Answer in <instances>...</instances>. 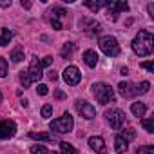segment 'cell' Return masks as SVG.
<instances>
[{
	"instance_id": "19",
	"label": "cell",
	"mask_w": 154,
	"mask_h": 154,
	"mask_svg": "<svg viewBox=\"0 0 154 154\" xmlns=\"http://www.w3.org/2000/svg\"><path fill=\"white\" fill-rule=\"evenodd\" d=\"M11 38H13V33L9 29H4L2 31V36H0V45H8L11 42Z\"/></svg>"
},
{
	"instance_id": "5",
	"label": "cell",
	"mask_w": 154,
	"mask_h": 154,
	"mask_svg": "<svg viewBox=\"0 0 154 154\" xmlns=\"http://www.w3.org/2000/svg\"><path fill=\"white\" fill-rule=\"evenodd\" d=\"M100 49L107 54V56H118L120 54V44L114 36L107 35V36H102L100 38Z\"/></svg>"
},
{
	"instance_id": "1",
	"label": "cell",
	"mask_w": 154,
	"mask_h": 154,
	"mask_svg": "<svg viewBox=\"0 0 154 154\" xmlns=\"http://www.w3.org/2000/svg\"><path fill=\"white\" fill-rule=\"evenodd\" d=\"M152 47H154V38L149 31L141 29L134 40H132V51L138 54V56H149L152 53Z\"/></svg>"
},
{
	"instance_id": "40",
	"label": "cell",
	"mask_w": 154,
	"mask_h": 154,
	"mask_svg": "<svg viewBox=\"0 0 154 154\" xmlns=\"http://www.w3.org/2000/svg\"><path fill=\"white\" fill-rule=\"evenodd\" d=\"M47 154H58V152H47Z\"/></svg>"
},
{
	"instance_id": "11",
	"label": "cell",
	"mask_w": 154,
	"mask_h": 154,
	"mask_svg": "<svg viewBox=\"0 0 154 154\" xmlns=\"http://www.w3.org/2000/svg\"><path fill=\"white\" fill-rule=\"evenodd\" d=\"M89 147L94 152H98V154H103L105 152V141H103L102 136H91L89 138Z\"/></svg>"
},
{
	"instance_id": "22",
	"label": "cell",
	"mask_w": 154,
	"mask_h": 154,
	"mask_svg": "<svg viewBox=\"0 0 154 154\" xmlns=\"http://www.w3.org/2000/svg\"><path fill=\"white\" fill-rule=\"evenodd\" d=\"M60 150H62V154H74V147L71 143H67V141L60 143Z\"/></svg>"
},
{
	"instance_id": "8",
	"label": "cell",
	"mask_w": 154,
	"mask_h": 154,
	"mask_svg": "<svg viewBox=\"0 0 154 154\" xmlns=\"http://www.w3.org/2000/svg\"><path fill=\"white\" fill-rule=\"evenodd\" d=\"M17 132V123L13 120H4L0 122V140H9Z\"/></svg>"
},
{
	"instance_id": "29",
	"label": "cell",
	"mask_w": 154,
	"mask_h": 154,
	"mask_svg": "<svg viewBox=\"0 0 154 154\" xmlns=\"http://www.w3.org/2000/svg\"><path fill=\"white\" fill-rule=\"evenodd\" d=\"M51 114H53V105H44L42 107V116L44 118H51Z\"/></svg>"
},
{
	"instance_id": "39",
	"label": "cell",
	"mask_w": 154,
	"mask_h": 154,
	"mask_svg": "<svg viewBox=\"0 0 154 154\" xmlns=\"http://www.w3.org/2000/svg\"><path fill=\"white\" fill-rule=\"evenodd\" d=\"M122 74L127 76V74H129V69H127V67H122Z\"/></svg>"
},
{
	"instance_id": "31",
	"label": "cell",
	"mask_w": 154,
	"mask_h": 154,
	"mask_svg": "<svg viewBox=\"0 0 154 154\" xmlns=\"http://www.w3.org/2000/svg\"><path fill=\"white\" fill-rule=\"evenodd\" d=\"M140 67L147 69L149 72H152V71H154V65H152V62H141V63H140Z\"/></svg>"
},
{
	"instance_id": "6",
	"label": "cell",
	"mask_w": 154,
	"mask_h": 154,
	"mask_svg": "<svg viewBox=\"0 0 154 154\" xmlns=\"http://www.w3.org/2000/svg\"><path fill=\"white\" fill-rule=\"evenodd\" d=\"M105 116H107V120H109V123H111V127L112 129H122L123 127V123H125V114L120 111V109H111V111H107L105 112Z\"/></svg>"
},
{
	"instance_id": "26",
	"label": "cell",
	"mask_w": 154,
	"mask_h": 154,
	"mask_svg": "<svg viewBox=\"0 0 154 154\" xmlns=\"http://www.w3.org/2000/svg\"><path fill=\"white\" fill-rule=\"evenodd\" d=\"M136 154H154V147L152 145H141L136 150Z\"/></svg>"
},
{
	"instance_id": "7",
	"label": "cell",
	"mask_w": 154,
	"mask_h": 154,
	"mask_svg": "<svg viewBox=\"0 0 154 154\" xmlns=\"http://www.w3.org/2000/svg\"><path fill=\"white\" fill-rule=\"evenodd\" d=\"M80 78H82V74L78 71V67H74V65H67L63 69V80L67 85H78L80 84Z\"/></svg>"
},
{
	"instance_id": "36",
	"label": "cell",
	"mask_w": 154,
	"mask_h": 154,
	"mask_svg": "<svg viewBox=\"0 0 154 154\" xmlns=\"http://www.w3.org/2000/svg\"><path fill=\"white\" fill-rule=\"evenodd\" d=\"M149 13H150V17H154V6L152 4H149Z\"/></svg>"
},
{
	"instance_id": "25",
	"label": "cell",
	"mask_w": 154,
	"mask_h": 154,
	"mask_svg": "<svg viewBox=\"0 0 154 154\" xmlns=\"http://www.w3.org/2000/svg\"><path fill=\"white\" fill-rule=\"evenodd\" d=\"M8 76V62L0 56V78H6Z\"/></svg>"
},
{
	"instance_id": "24",
	"label": "cell",
	"mask_w": 154,
	"mask_h": 154,
	"mask_svg": "<svg viewBox=\"0 0 154 154\" xmlns=\"http://www.w3.org/2000/svg\"><path fill=\"white\" fill-rule=\"evenodd\" d=\"M149 87H150L149 82H141V84H138V85H136V94H145V93L149 91Z\"/></svg>"
},
{
	"instance_id": "4",
	"label": "cell",
	"mask_w": 154,
	"mask_h": 154,
	"mask_svg": "<svg viewBox=\"0 0 154 154\" xmlns=\"http://www.w3.org/2000/svg\"><path fill=\"white\" fill-rule=\"evenodd\" d=\"M72 125H74V120H72V116H71L69 112H65L63 116H60V118H56V120H53V122L49 123L51 131H54V132H58V134L71 132V131H72Z\"/></svg>"
},
{
	"instance_id": "32",
	"label": "cell",
	"mask_w": 154,
	"mask_h": 154,
	"mask_svg": "<svg viewBox=\"0 0 154 154\" xmlns=\"http://www.w3.org/2000/svg\"><path fill=\"white\" fill-rule=\"evenodd\" d=\"M51 26H53L54 29H62V24H60L58 18H51Z\"/></svg>"
},
{
	"instance_id": "37",
	"label": "cell",
	"mask_w": 154,
	"mask_h": 154,
	"mask_svg": "<svg viewBox=\"0 0 154 154\" xmlns=\"http://www.w3.org/2000/svg\"><path fill=\"white\" fill-rule=\"evenodd\" d=\"M56 98H60V100H62V98H65V94H63L62 91H56Z\"/></svg>"
},
{
	"instance_id": "2",
	"label": "cell",
	"mask_w": 154,
	"mask_h": 154,
	"mask_svg": "<svg viewBox=\"0 0 154 154\" xmlns=\"http://www.w3.org/2000/svg\"><path fill=\"white\" fill-rule=\"evenodd\" d=\"M42 69H44V67H42V62H40L38 58H33L29 69H27L26 72L20 74V82H22V85H24V87H29L31 84L42 80V76H44V71H42Z\"/></svg>"
},
{
	"instance_id": "9",
	"label": "cell",
	"mask_w": 154,
	"mask_h": 154,
	"mask_svg": "<svg viewBox=\"0 0 154 154\" xmlns=\"http://www.w3.org/2000/svg\"><path fill=\"white\" fill-rule=\"evenodd\" d=\"M107 8H109L107 9V17L111 20H116V15L120 11H129V4L127 2H109Z\"/></svg>"
},
{
	"instance_id": "28",
	"label": "cell",
	"mask_w": 154,
	"mask_h": 154,
	"mask_svg": "<svg viewBox=\"0 0 154 154\" xmlns=\"http://www.w3.org/2000/svg\"><path fill=\"white\" fill-rule=\"evenodd\" d=\"M51 15H54V17H67V11L65 9H62V8H53V11H51Z\"/></svg>"
},
{
	"instance_id": "16",
	"label": "cell",
	"mask_w": 154,
	"mask_h": 154,
	"mask_svg": "<svg viewBox=\"0 0 154 154\" xmlns=\"http://www.w3.org/2000/svg\"><path fill=\"white\" fill-rule=\"evenodd\" d=\"M85 6L91 9V11H98L102 8H107L109 6V0H100V2H85Z\"/></svg>"
},
{
	"instance_id": "38",
	"label": "cell",
	"mask_w": 154,
	"mask_h": 154,
	"mask_svg": "<svg viewBox=\"0 0 154 154\" xmlns=\"http://www.w3.org/2000/svg\"><path fill=\"white\" fill-rule=\"evenodd\" d=\"M22 8H27L29 9L31 8V2H24V0H22Z\"/></svg>"
},
{
	"instance_id": "15",
	"label": "cell",
	"mask_w": 154,
	"mask_h": 154,
	"mask_svg": "<svg viewBox=\"0 0 154 154\" xmlns=\"http://www.w3.org/2000/svg\"><path fill=\"white\" fill-rule=\"evenodd\" d=\"M114 149H116V152L123 154V152H127L129 145H127V141H125L122 136H116V140H114Z\"/></svg>"
},
{
	"instance_id": "3",
	"label": "cell",
	"mask_w": 154,
	"mask_h": 154,
	"mask_svg": "<svg viewBox=\"0 0 154 154\" xmlns=\"http://www.w3.org/2000/svg\"><path fill=\"white\" fill-rule=\"evenodd\" d=\"M93 94L96 96V100L102 103V105H107L109 102H114V91L111 85L107 84H94L93 85Z\"/></svg>"
},
{
	"instance_id": "23",
	"label": "cell",
	"mask_w": 154,
	"mask_h": 154,
	"mask_svg": "<svg viewBox=\"0 0 154 154\" xmlns=\"http://www.w3.org/2000/svg\"><path fill=\"white\" fill-rule=\"evenodd\" d=\"M72 51H74V44H65L63 49H62V56L63 58H69L72 54Z\"/></svg>"
},
{
	"instance_id": "17",
	"label": "cell",
	"mask_w": 154,
	"mask_h": 154,
	"mask_svg": "<svg viewBox=\"0 0 154 154\" xmlns=\"http://www.w3.org/2000/svg\"><path fill=\"white\" fill-rule=\"evenodd\" d=\"M31 140H38V141H53L51 134H44V132H31L29 134Z\"/></svg>"
},
{
	"instance_id": "21",
	"label": "cell",
	"mask_w": 154,
	"mask_h": 154,
	"mask_svg": "<svg viewBox=\"0 0 154 154\" xmlns=\"http://www.w3.org/2000/svg\"><path fill=\"white\" fill-rule=\"evenodd\" d=\"M122 138H123L127 143H129L131 140H134V138H136V132H134V129H132V127L125 129V131H123V134H122Z\"/></svg>"
},
{
	"instance_id": "30",
	"label": "cell",
	"mask_w": 154,
	"mask_h": 154,
	"mask_svg": "<svg viewBox=\"0 0 154 154\" xmlns=\"http://www.w3.org/2000/svg\"><path fill=\"white\" fill-rule=\"evenodd\" d=\"M36 93H38L40 96H45V94L49 93V89H47V85H45V84H38V87H36Z\"/></svg>"
},
{
	"instance_id": "27",
	"label": "cell",
	"mask_w": 154,
	"mask_h": 154,
	"mask_svg": "<svg viewBox=\"0 0 154 154\" xmlns=\"http://www.w3.org/2000/svg\"><path fill=\"white\" fill-rule=\"evenodd\" d=\"M31 154H47V150H45L44 145H33L31 147Z\"/></svg>"
},
{
	"instance_id": "34",
	"label": "cell",
	"mask_w": 154,
	"mask_h": 154,
	"mask_svg": "<svg viewBox=\"0 0 154 154\" xmlns=\"http://www.w3.org/2000/svg\"><path fill=\"white\" fill-rule=\"evenodd\" d=\"M47 76H49V80H51V82H54V80H56V78H58V74H56V72H54V71H51V72H49V74H47Z\"/></svg>"
},
{
	"instance_id": "20",
	"label": "cell",
	"mask_w": 154,
	"mask_h": 154,
	"mask_svg": "<svg viewBox=\"0 0 154 154\" xmlns=\"http://www.w3.org/2000/svg\"><path fill=\"white\" fill-rule=\"evenodd\" d=\"M141 125L145 127L147 132H154V120L152 118H143L141 120Z\"/></svg>"
},
{
	"instance_id": "35",
	"label": "cell",
	"mask_w": 154,
	"mask_h": 154,
	"mask_svg": "<svg viewBox=\"0 0 154 154\" xmlns=\"http://www.w3.org/2000/svg\"><path fill=\"white\" fill-rule=\"evenodd\" d=\"M0 6H2V8H9V6H11V0H9V2H6V0H0Z\"/></svg>"
},
{
	"instance_id": "14",
	"label": "cell",
	"mask_w": 154,
	"mask_h": 154,
	"mask_svg": "<svg viewBox=\"0 0 154 154\" xmlns=\"http://www.w3.org/2000/svg\"><path fill=\"white\" fill-rule=\"evenodd\" d=\"M131 111H132V114H134V116H138V118H140V116H143V114L147 112V107H145L141 102H134V103L131 105Z\"/></svg>"
},
{
	"instance_id": "10",
	"label": "cell",
	"mask_w": 154,
	"mask_h": 154,
	"mask_svg": "<svg viewBox=\"0 0 154 154\" xmlns=\"http://www.w3.org/2000/svg\"><path fill=\"white\" fill-rule=\"evenodd\" d=\"M76 111H78L85 120H93V118L96 116L94 107H93L91 103H87V102H76Z\"/></svg>"
},
{
	"instance_id": "13",
	"label": "cell",
	"mask_w": 154,
	"mask_h": 154,
	"mask_svg": "<svg viewBox=\"0 0 154 154\" xmlns=\"http://www.w3.org/2000/svg\"><path fill=\"white\" fill-rule=\"evenodd\" d=\"M84 62H85L89 67H96V63H98V54H96V51L87 49V51L84 53Z\"/></svg>"
},
{
	"instance_id": "18",
	"label": "cell",
	"mask_w": 154,
	"mask_h": 154,
	"mask_svg": "<svg viewBox=\"0 0 154 154\" xmlns=\"http://www.w3.org/2000/svg\"><path fill=\"white\" fill-rule=\"evenodd\" d=\"M11 60L13 62H22L24 60V49L22 47H15L13 53H11Z\"/></svg>"
},
{
	"instance_id": "33",
	"label": "cell",
	"mask_w": 154,
	"mask_h": 154,
	"mask_svg": "<svg viewBox=\"0 0 154 154\" xmlns=\"http://www.w3.org/2000/svg\"><path fill=\"white\" fill-rule=\"evenodd\" d=\"M53 63V58L51 56H45L44 60H42V67H47V65H51Z\"/></svg>"
},
{
	"instance_id": "12",
	"label": "cell",
	"mask_w": 154,
	"mask_h": 154,
	"mask_svg": "<svg viewBox=\"0 0 154 154\" xmlns=\"http://www.w3.org/2000/svg\"><path fill=\"white\" fill-rule=\"evenodd\" d=\"M118 91H120V94H122V96H125V98L136 96V85L127 84V82H122V84L118 85Z\"/></svg>"
}]
</instances>
